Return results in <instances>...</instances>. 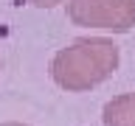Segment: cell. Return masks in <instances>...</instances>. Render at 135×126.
Wrapping results in <instances>:
<instances>
[{"mask_svg":"<svg viewBox=\"0 0 135 126\" xmlns=\"http://www.w3.org/2000/svg\"><path fill=\"white\" fill-rule=\"evenodd\" d=\"M121 50L113 39L82 36L56 50L51 59V78L68 92H84L99 87L115 73Z\"/></svg>","mask_w":135,"mask_h":126,"instance_id":"obj_1","label":"cell"},{"mask_svg":"<svg viewBox=\"0 0 135 126\" xmlns=\"http://www.w3.org/2000/svg\"><path fill=\"white\" fill-rule=\"evenodd\" d=\"M68 20L82 28L127 34L135 25V0H68Z\"/></svg>","mask_w":135,"mask_h":126,"instance_id":"obj_2","label":"cell"},{"mask_svg":"<svg viewBox=\"0 0 135 126\" xmlns=\"http://www.w3.org/2000/svg\"><path fill=\"white\" fill-rule=\"evenodd\" d=\"M104 126H135V92L110 98L101 109Z\"/></svg>","mask_w":135,"mask_h":126,"instance_id":"obj_3","label":"cell"},{"mask_svg":"<svg viewBox=\"0 0 135 126\" xmlns=\"http://www.w3.org/2000/svg\"><path fill=\"white\" fill-rule=\"evenodd\" d=\"M31 6H37V8H54V6H59V3H65V0H28Z\"/></svg>","mask_w":135,"mask_h":126,"instance_id":"obj_4","label":"cell"},{"mask_svg":"<svg viewBox=\"0 0 135 126\" xmlns=\"http://www.w3.org/2000/svg\"><path fill=\"white\" fill-rule=\"evenodd\" d=\"M0 126H28V123H17V120H8V123H0Z\"/></svg>","mask_w":135,"mask_h":126,"instance_id":"obj_5","label":"cell"}]
</instances>
